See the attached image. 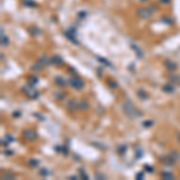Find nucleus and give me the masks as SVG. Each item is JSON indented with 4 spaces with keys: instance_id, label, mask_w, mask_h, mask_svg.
Instances as JSON below:
<instances>
[{
    "instance_id": "nucleus-19",
    "label": "nucleus",
    "mask_w": 180,
    "mask_h": 180,
    "mask_svg": "<svg viewBox=\"0 0 180 180\" xmlns=\"http://www.w3.org/2000/svg\"><path fill=\"white\" fill-rule=\"evenodd\" d=\"M54 97H55L57 100H64V98H65V94L60 93V91H55V93H54Z\"/></svg>"
},
{
    "instance_id": "nucleus-18",
    "label": "nucleus",
    "mask_w": 180,
    "mask_h": 180,
    "mask_svg": "<svg viewBox=\"0 0 180 180\" xmlns=\"http://www.w3.org/2000/svg\"><path fill=\"white\" fill-rule=\"evenodd\" d=\"M23 5L27 6V7H35V6H36L35 1H33V0H24V1H23Z\"/></svg>"
},
{
    "instance_id": "nucleus-32",
    "label": "nucleus",
    "mask_w": 180,
    "mask_h": 180,
    "mask_svg": "<svg viewBox=\"0 0 180 180\" xmlns=\"http://www.w3.org/2000/svg\"><path fill=\"white\" fill-rule=\"evenodd\" d=\"M109 87H112V88H117L115 82H109Z\"/></svg>"
},
{
    "instance_id": "nucleus-29",
    "label": "nucleus",
    "mask_w": 180,
    "mask_h": 180,
    "mask_svg": "<svg viewBox=\"0 0 180 180\" xmlns=\"http://www.w3.org/2000/svg\"><path fill=\"white\" fill-rule=\"evenodd\" d=\"M40 174H41V175H43V177H46V175L48 174V172L46 171V168H43V171H41V172H40Z\"/></svg>"
},
{
    "instance_id": "nucleus-26",
    "label": "nucleus",
    "mask_w": 180,
    "mask_h": 180,
    "mask_svg": "<svg viewBox=\"0 0 180 180\" xmlns=\"http://www.w3.org/2000/svg\"><path fill=\"white\" fill-rule=\"evenodd\" d=\"M144 168H145V171H147V172H149V173H153V172H154V171H153V167H151V166L144 165Z\"/></svg>"
},
{
    "instance_id": "nucleus-2",
    "label": "nucleus",
    "mask_w": 180,
    "mask_h": 180,
    "mask_svg": "<svg viewBox=\"0 0 180 180\" xmlns=\"http://www.w3.org/2000/svg\"><path fill=\"white\" fill-rule=\"evenodd\" d=\"M23 91H24V94H25L29 98H37V96H38V93L34 89V87L30 85V84H29V85H25V87L23 88Z\"/></svg>"
},
{
    "instance_id": "nucleus-6",
    "label": "nucleus",
    "mask_w": 180,
    "mask_h": 180,
    "mask_svg": "<svg viewBox=\"0 0 180 180\" xmlns=\"http://www.w3.org/2000/svg\"><path fill=\"white\" fill-rule=\"evenodd\" d=\"M52 64V59H49L48 57H46V55H43V57H41L38 60H37V65L38 66H41V67H43V66H48V65H51Z\"/></svg>"
},
{
    "instance_id": "nucleus-21",
    "label": "nucleus",
    "mask_w": 180,
    "mask_h": 180,
    "mask_svg": "<svg viewBox=\"0 0 180 180\" xmlns=\"http://www.w3.org/2000/svg\"><path fill=\"white\" fill-rule=\"evenodd\" d=\"M138 96L143 98V100H147L148 98V94L144 91V90H138Z\"/></svg>"
},
{
    "instance_id": "nucleus-35",
    "label": "nucleus",
    "mask_w": 180,
    "mask_h": 180,
    "mask_svg": "<svg viewBox=\"0 0 180 180\" xmlns=\"http://www.w3.org/2000/svg\"><path fill=\"white\" fill-rule=\"evenodd\" d=\"M142 1H147V0H142Z\"/></svg>"
},
{
    "instance_id": "nucleus-28",
    "label": "nucleus",
    "mask_w": 180,
    "mask_h": 180,
    "mask_svg": "<svg viewBox=\"0 0 180 180\" xmlns=\"http://www.w3.org/2000/svg\"><path fill=\"white\" fill-rule=\"evenodd\" d=\"M143 125H144V127H149V126L153 125V121H151V120H147L145 123H143Z\"/></svg>"
},
{
    "instance_id": "nucleus-16",
    "label": "nucleus",
    "mask_w": 180,
    "mask_h": 180,
    "mask_svg": "<svg viewBox=\"0 0 180 180\" xmlns=\"http://www.w3.org/2000/svg\"><path fill=\"white\" fill-rule=\"evenodd\" d=\"M13 141H15V138H13L12 136H10V135H8V136H6V137H5L4 139H3V142H1V144L6 147V145H7L8 143H12Z\"/></svg>"
},
{
    "instance_id": "nucleus-24",
    "label": "nucleus",
    "mask_w": 180,
    "mask_h": 180,
    "mask_svg": "<svg viewBox=\"0 0 180 180\" xmlns=\"http://www.w3.org/2000/svg\"><path fill=\"white\" fill-rule=\"evenodd\" d=\"M79 174H81V175H82V177H83V178H84L85 180H88V179H89L88 174H87V173L84 172V169H83V168H79Z\"/></svg>"
},
{
    "instance_id": "nucleus-3",
    "label": "nucleus",
    "mask_w": 180,
    "mask_h": 180,
    "mask_svg": "<svg viewBox=\"0 0 180 180\" xmlns=\"http://www.w3.org/2000/svg\"><path fill=\"white\" fill-rule=\"evenodd\" d=\"M137 16L139 17V18H142V19H149V18H151V15H153V11L151 10H149V8H144V7H142V8H139V10H137Z\"/></svg>"
},
{
    "instance_id": "nucleus-7",
    "label": "nucleus",
    "mask_w": 180,
    "mask_h": 180,
    "mask_svg": "<svg viewBox=\"0 0 180 180\" xmlns=\"http://www.w3.org/2000/svg\"><path fill=\"white\" fill-rule=\"evenodd\" d=\"M168 79H169V83L172 84H180V76L178 73H171L168 76Z\"/></svg>"
},
{
    "instance_id": "nucleus-8",
    "label": "nucleus",
    "mask_w": 180,
    "mask_h": 180,
    "mask_svg": "<svg viewBox=\"0 0 180 180\" xmlns=\"http://www.w3.org/2000/svg\"><path fill=\"white\" fill-rule=\"evenodd\" d=\"M52 64H54L55 66H61V65L64 64V59L60 57L59 54H55V55H53V58H52Z\"/></svg>"
},
{
    "instance_id": "nucleus-23",
    "label": "nucleus",
    "mask_w": 180,
    "mask_h": 180,
    "mask_svg": "<svg viewBox=\"0 0 180 180\" xmlns=\"http://www.w3.org/2000/svg\"><path fill=\"white\" fill-rule=\"evenodd\" d=\"M38 165V160H36V158H31L29 161V166L30 167H36Z\"/></svg>"
},
{
    "instance_id": "nucleus-15",
    "label": "nucleus",
    "mask_w": 180,
    "mask_h": 180,
    "mask_svg": "<svg viewBox=\"0 0 180 180\" xmlns=\"http://www.w3.org/2000/svg\"><path fill=\"white\" fill-rule=\"evenodd\" d=\"M29 31L31 33V35H33V36H40V35L42 34L41 30H40L38 28H36V27H34V28H30V29H29Z\"/></svg>"
},
{
    "instance_id": "nucleus-30",
    "label": "nucleus",
    "mask_w": 180,
    "mask_h": 180,
    "mask_svg": "<svg viewBox=\"0 0 180 180\" xmlns=\"http://www.w3.org/2000/svg\"><path fill=\"white\" fill-rule=\"evenodd\" d=\"M160 1H161V4H163V5H168L171 0H160Z\"/></svg>"
},
{
    "instance_id": "nucleus-14",
    "label": "nucleus",
    "mask_w": 180,
    "mask_h": 180,
    "mask_svg": "<svg viewBox=\"0 0 180 180\" xmlns=\"http://www.w3.org/2000/svg\"><path fill=\"white\" fill-rule=\"evenodd\" d=\"M7 45H8V37L4 33V28H1V46L6 47Z\"/></svg>"
},
{
    "instance_id": "nucleus-4",
    "label": "nucleus",
    "mask_w": 180,
    "mask_h": 180,
    "mask_svg": "<svg viewBox=\"0 0 180 180\" xmlns=\"http://www.w3.org/2000/svg\"><path fill=\"white\" fill-rule=\"evenodd\" d=\"M70 85L75 89H77V90H79L84 87V83L79 77H72L71 79H70Z\"/></svg>"
},
{
    "instance_id": "nucleus-9",
    "label": "nucleus",
    "mask_w": 180,
    "mask_h": 180,
    "mask_svg": "<svg viewBox=\"0 0 180 180\" xmlns=\"http://www.w3.org/2000/svg\"><path fill=\"white\" fill-rule=\"evenodd\" d=\"M65 36L70 40V41H72L73 43H76V45H78V41L75 38V30H72V29H70L68 31H66L65 33Z\"/></svg>"
},
{
    "instance_id": "nucleus-17",
    "label": "nucleus",
    "mask_w": 180,
    "mask_h": 180,
    "mask_svg": "<svg viewBox=\"0 0 180 180\" xmlns=\"http://www.w3.org/2000/svg\"><path fill=\"white\" fill-rule=\"evenodd\" d=\"M89 108V103L87 101H79L78 102V109H82V111H85V109Z\"/></svg>"
},
{
    "instance_id": "nucleus-34",
    "label": "nucleus",
    "mask_w": 180,
    "mask_h": 180,
    "mask_svg": "<svg viewBox=\"0 0 180 180\" xmlns=\"http://www.w3.org/2000/svg\"><path fill=\"white\" fill-rule=\"evenodd\" d=\"M179 142H180V136H179Z\"/></svg>"
},
{
    "instance_id": "nucleus-12",
    "label": "nucleus",
    "mask_w": 180,
    "mask_h": 180,
    "mask_svg": "<svg viewBox=\"0 0 180 180\" xmlns=\"http://www.w3.org/2000/svg\"><path fill=\"white\" fill-rule=\"evenodd\" d=\"M54 83L58 85V87H60V88H65L66 85H67V83H66V81L63 78V77H55V79H54Z\"/></svg>"
},
{
    "instance_id": "nucleus-13",
    "label": "nucleus",
    "mask_w": 180,
    "mask_h": 180,
    "mask_svg": "<svg viewBox=\"0 0 180 180\" xmlns=\"http://www.w3.org/2000/svg\"><path fill=\"white\" fill-rule=\"evenodd\" d=\"M67 108H68L71 112L76 111V109H78V102H76L75 100H71V101L67 102Z\"/></svg>"
},
{
    "instance_id": "nucleus-20",
    "label": "nucleus",
    "mask_w": 180,
    "mask_h": 180,
    "mask_svg": "<svg viewBox=\"0 0 180 180\" xmlns=\"http://www.w3.org/2000/svg\"><path fill=\"white\" fill-rule=\"evenodd\" d=\"M37 81H38V79H37V77H35V76H31V77L29 78V84L34 87V85L37 83Z\"/></svg>"
},
{
    "instance_id": "nucleus-27",
    "label": "nucleus",
    "mask_w": 180,
    "mask_h": 180,
    "mask_svg": "<svg viewBox=\"0 0 180 180\" xmlns=\"http://www.w3.org/2000/svg\"><path fill=\"white\" fill-rule=\"evenodd\" d=\"M3 178H4V179H13L15 175H13V174H10V173H6V174L3 175Z\"/></svg>"
},
{
    "instance_id": "nucleus-1",
    "label": "nucleus",
    "mask_w": 180,
    "mask_h": 180,
    "mask_svg": "<svg viewBox=\"0 0 180 180\" xmlns=\"http://www.w3.org/2000/svg\"><path fill=\"white\" fill-rule=\"evenodd\" d=\"M123 109H124V112L127 117L130 118H135V117H142V113H139L135 105L132 103V101H126L124 105H123Z\"/></svg>"
},
{
    "instance_id": "nucleus-5",
    "label": "nucleus",
    "mask_w": 180,
    "mask_h": 180,
    "mask_svg": "<svg viewBox=\"0 0 180 180\" xmlns=\"http://www.w3.org/2000/svg\"><path fill=\"white\" fill-rule=\"evenodd\" d=\"M24 138L27 139V141H35V139L37 138V133L34 131V130H25L24 133H23Z\"/></svg>"
},
{
    "instance_id": "nucleus-11",
    "label": "nucleus",
    "mask_w": 180,
    "mask_h": 180,
    "mask_svg": "<svg viewBox=\"0 0 180 180\" xmlns=\"http://www.w3.org/2000/svg\"><path fill=\"white\" fill-rule=\"evenodd\" d=\"M163 91L167 93V94H173V93L175 91L174 84H172V83H167L166 85H163Z\"/></svg>"
},
{
    "instance_id": "nucleus-10",
    "label": "nucleus",
    "mask_w": 180,
    "mask_h": 180,
    "mask_svg": "<svg viewBox=\"0 0 180 180\" xmlns=\"http://www.w3.org/2000/svg\"><path fill=\"white\" fill-rule=\"evenodd\" d=\"M165 66L169 70V71H175V70L178 68V65L174 61H171V60H166V61H165Z\"/></svg>"
},
{
    "instance_id": "nucleus-31",
    "label": "nucleus",
    "mask_w": 180,
    "mask_h": 180,
    "mask_svg": "<svg viewBox=\"0 0 180 180\" xmlns=\"http://www.w3.org/2000/svg\"><path fill=\"white\" fill-rule=\"evenodd\" d=\"M143 177H144L143 173H137V175H136L137 179H143Z\"/></svg>"
},
{
    "instance_id": "nucleus-33",
    "label": "nucleus",
    "mask_w": 180,
    "mask_h": 180,
    "mask_svg": "<svg viewBox=\"0 0 180 180\" xmlns=\"http://www.w3.org/2000/svg\"><path fill=\"white\" fill-rule=\"evenodd\" d=\"M84 15H85V12H83V13L81 12V13H79V18H84V17H85Z\"/></svg>"
},
{
    "instance_id": "nucleus-25",
    "label": "nucleus",
    "mask_w": 180,
    "mask_h": 180,
    "mask_svg": "<svg viewBox=\"0 0 180 180\" xmlns=\"http://www.w3.org/2000/svg\"><path fill=\"white\" fill-rule=\"evenodd\" d=\"M97 59L100 60V61H102V63H105V65H107V66H112V64L108 61V60H106V59H103V58H98L97 57Z\"/></svg>"
},
{
    "instance_id": "nucleus-22",
    "label": "nucleus",
    "mask_w": 180,
    "mask_h": 180,
    "mask_svg": "<svg viewBox=\"0 0 180 180\" xmlns=\"http://www.w3.org/2000/svg\"><path fill=\"white\" fill-rule=\"evenodd\" d=\"M161 175H162V178H163V179H174V175H173L172 173H167V172H163Z\"/></svg>"
}]
</instances>
